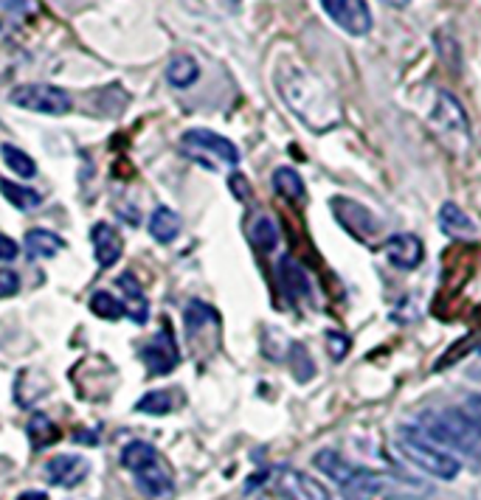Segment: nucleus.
Returning a JSON list of instances; mask_svg holds the SVG:
<instances>
[{"label":"nucleus","instance_id":"9d476101","mask_svg":"<svg viewBox=\"0 0 481 500\" xmlns=\"http://www.w3.org/2000/svg\"><path fill=\"white\" fill-rule=\"evenodd\" d=\"M386 259L397 270H417L425 259V245L417 234H394L386 242Z\"/></svg>","mask_w":481,"mask_h":500},{"label":"nucleus","instance_id":"423d86ee","mask_svg":"<svg viewBox=\"0 0 481 500\" xmlns=\"http://www.w3.org/2000/svg\"><path fill=\"white\" fill-rule=\"evenodd\" d=\"M183 155L198 161L206 169H220V166H236L239 163V149L234 141H228L220 133L211 130H189L180 138Z\"/></svg>","mask_w":481,"mask_h":500},{"label":"nucleus","instance_id":"6ab92c4d","mask_svg":"<svg viewBox=\"0 0 481 500\" xmlns=\"http://www.w3.org/2000/svg\"><path fill=\"white\" fill-rule=\"evenodd\" d=\"M271 183L276 189V194H282L284 199H291V203H299V199H304V181L301 174L293 169V166H279L273 169L271 174Z\"/></svg>","mask_w":481,"mask_h":500},{"label":"nucleus","instance_id":"20e7f679","mask_svg":"<svg viewBox=\"0 0 481 500\" xmlns=\"http://www.w3.org/2000/svg\"><path fill=\"white\" fill-rule=\"evenodd\" d=\"M122 464L135 475L138 486L153 495V497H161L172 489V475L170 469L163 467L158 449L147 441H130L125 449H122Z\"/></svg>","mask_w":481,"mask_h":500},{"label":"nucleus","instance_id":"f704fd0d","mask_svg":"<svg viewBox=\"0 0 481 500\" xmlns=\"http://www.w3.org/2000/svg\"><path fill=\"white\" fill-rule=\"evenodd\" d=\"M20 500H45V495H23Z\"/></svg>","mask_w":481,"mask_h":500},{"label":"nucleus","instance_id":"f8f14e48","mask_svg":"<svg viewBox=\"0 0 481 500\" xmlns=\"http://www.w3.org/2000/svg\"><path fill=\"white\" fill-rule=\"evenodd\" d=\"M45 472H48V481L57 486H77L85 481L90 464L79 456H54L45 464Z\"/></svg>","mask_w":481,"mask_h":500},{"label":"nucleus","instance_id":"2eb2a0df","mask_svg":"<svg viewBox=\"0 0 481 500\" xmlns=\"http://www.w3.org/2000/svg\"><path fill=\"white\" fill-rule=\"evenodd\" d=\"M200 79V65L191 54H175L166 65V82L178 90H186Z\"/></svg>","mask_w":481,"mask_h":500},{"label":"nucleus","instance_id":"cd10ccee","mask_svg":"<svg viewBox=\"0 0 481 500\" xmlns=\"http://www.w3.org/2000/svg\"><path fill=\"white\" fill-rule=\"evenodd\" d=\"M183 320H186V329L189 332H198V329L206 327V323L217 320V312H214L206 301H189V307L183 312Z\"/></svg>","mask_w":481,"mask_h":500},{"label":"nucleus","instance_id":"bb28decb","mask_svg":"<svg viewBox=\"0 0 481 500\" xmlns=\"http://www.w3.org/2000/svg\"><path fill=\"white\" fill-rule=\"evenodd\" d=\"M291 366H293V374L299 383L312 380V374H316V363H312L304 343H291Z\"/></svg>","mask_w":481,"mask_h":500},{"label":"nucleus","instance_id":"f257e3e1","mask_svg":"<svg viewBox=\"0 0 481 500\" xmlns=\"http://www.w3.org/2000/svg\"><path fill=\"white\" fill-rule=\"evenodd\" d=\"M276 88L284 96V105L291 107L310 130H332L341 121V105L335 93L304 65H287L276 73Z\"/></svg>","mask_w":481,"mask_h":500},{"label":"nucleus","instance_id":"1a4fd4ad","mask_svg":"<svg viewBox=\"0 0 481 500\" xmlns=\"http://www.w3.org/2000/svg\"><path fill=\"white\" fill-rule=\"evenodd\" d=\"M141 360L147 363V368L153 374H170L178 366L180 355H178V346H175V338H172L170 327H163L147 346H143Z\"/></svg>","mask_w":481,"mask_h":500},{"label":"nucleus","instance_id":"393cba45","mask_svg":"<svg viewBox=\"0 0 481 500\" xmlns=\"http://www.w3.org/2000/svg\"><path fill=\"white\" fill-rule=\"evenodd\" d=\"M118 287H122V290L127 292V298H130V310H133V304H135L133 320H138V323L147 320V312H150L147 298H143V290H141V284L135 282L133 273H125V276H118ZM130 310H127V312H130Z\"/></svg>","mask_w":481,"mask_h":500},{"label":"nucleus","instance_id":"7c9ffc66","mask_svg":"<svg viewBox=\"0 0 481 500\" xmlns=\"http://www.w3.org/2000/svg\"><path fill=\"white\" fill-rule=\"evenodd\" d=\"M327 340H329V352H332V357H335V360H341V357L349 352V340H347L344 335L329 332V335H327Z\"/></svg>","mask_w":481,"mask_h":500},{"label":"nucleus","instance_id":"f03ea898","mask_svg":"<svg viewBox=\"0 0 481 500\" xmlns=\"http://www.w3.org/2000/svg\"><path fill=\"white\" fill-rule=\"evenodd\" d=\"M417 428L442 447L459 449L465 456H481V416L478 413H459V411L425 413L420 416Z\"/></svg>","mask_w":481,"mask_h":500},{"label":"nucleus","instance_id":"c85d7f7f","mask_svg":"<svg viewBox=\"0 0 481 500\" xmlns=\"http://www.w3.org/2000/svg\"><path fill=\"white\" fill-rule=\"evenodd\" d=\"M20 292V273L0 270V298H14Z\"/></svg>","mask_w":481,"mask_h":500},{"label":"nucleus","instance_id":"9b49d317","mask_svg":"<svg viewBox=\"0 0 481 500\" xmlns=\"http://www.w3.org/2000/svg\"><path fill=\"white\" fill-rule=\"evenodd\" d=\"M90 245H93V256L102 267H113L118 259H122L125 250V239L118 234L110 222H96L90 228Z\"/></svg>","mask_w":481,"mask_h":500},{"label":"nucleus","instance_id":"72a5a7b5","mask_svg":"<svg viewBox=\"0 0 481 500\" xmlns=\"http://www.w3.org/2000/svg\"><path fill=\"white\" fill-rule=\"evenodd\" d=\"M389 6H394V9H405L408 4H412V0H386Z\"/></svg>","mask_w":481,"mask_h":500},{"label":"nucleus","instance_id":"6e6552de","mask_svg":"<svg viewBox=\"0 0 481 500\" xmlns=\"http://www.w3.org/2000/svg\"><path fill=\"white\" fill-rule=\"evenodd\" d=\"M321 9L338 29L352 37H366L375 26V17L366 0H321Z\"/></svg>","mask_w":481,"mask_h":500},{"label":"nucleus","instance_id":"4be33fe9","mask_svg":"<svg viewBox=\"0 0 481 500\" xmlns=\"http://www.w3.org/2000/svg\"><path fill=\"white\" fill-rule=\"evenodd\" d=\"M88 304H90V312H93L96 318H102V320H118V318L127 315V304L118 301V298L110 295L107 290L93 292Z\"/></svg>","mask_w":481,"mask_h":500},{"label":"nucleus","instance_id":"f3484780","mask_svg":"<svg viewBox=\"0 0 481 500\" xmlns=\"http://www.w3.org/2000/svg\"><path fill=\"white\" fill-rule=\"evenodd\" d=\"M439 228L442 234H448L450 239H459V236H470L476 231L473 219L467 217V211H462L456 203H445L439 208Z\"/></svg>","mask_w":481,"mask_h":500},{"label":"nucleus","instance_id":"a211bd4d","mask_svg":"<svg viewBox=\"0 0 481 500\" xmlns=\"http://www.w3.org/2000/svg\"><path fill=\"white\" fill-rule=\"evenodd\" d=\"M316 467L327 475L329 481L341 484V486H347L357 472V467H352L347 458H341L338 453H332V449H321V453H316Z\"/></svg>","mask_w":481,"mask_h":500},{"label":"nucleus","instance_id":"412c9836","mask_svg":"<svg viewBox=\"0 0 481 500\" xmlns=\"http://www.w3.org/2000/svg\"><path fill=\"white\" fill-rule=\"evenodd\" d=\"M0 158H4V163L17 174V178H23V181H32L34 174H37L34 158L26 155V153H23V149L14 146V144H0Z\"/></svg>","mask_w":481,"mask_h":500},{"label":"nucleus","instance_id":"a878e982","mask_svg":"<svg viewBox=\"0 0 481 500\" xmlns=\"http://www.w3.org/2000/svg\"><path fill=\"white\" fill-rule=\"evenodd\" d=\"M172 405H175V399H172L170 391H150V394H143L138 399L135 411L138 413H150V416H166L172 411Z\"/></svg>","mask_w":481,"mask_h":500},{"label":"nucleus","instance_id":"b1692460","mask_svg":"<svg viewBox=\"0 0 481 500\" xmlns=\"http://www.w3.org/2000/svg\"><path fill=\"white\" fill-rule=\"evenodd\" d=\"M251 239L259 250H264V254H271V250L279 245V228H276V222L271 217H264L259 214L251 225Z\"/></svg>","mask_w":481,"mask_h":500},{"label":"nucleus","instance_id":"4468645a","mask_svg":"<svg viewBox=\"0 0 481 500\" xmlns=\"http://www.w3.org/2000/svg\"><path fill=\"white\" fill-rule=\"evenodd\" d=\"M180 228H183V222H180L178 211H172L170 206H158L150 217V236L161 245L175 242Z\"/></svg>","mask_w":481,"mask_h":500},{"label":"nucleus","instance_id":"c9c22d12","mask_svg":"<svg viewBox=\"0 0 481 500\" xmlns=\"http://www.w3.org/2000/svg\"><path fill=\"white\" fill-rule=\"evenodd\" d=\"M0 29H4V23H0Z\"/></svg>","mask_w":481,"mask_h":500},{"label":"nucleus","instance_id":"473e14b6","mask_svg":"<svg viewBox=\"0 0 481 500\" xmlns=\"http://www.w3.org/2000/svg\"><path fill=\"white\" fill-rule=\"evenodd\" d=\"M467 408H470L473 413H478V416H481V394H476V396H470V399H467Z\"/></svg>","mask_w":481,"mask_h":500},{"label":"nucleus","instance_id":"39448f33","mask_svg":"<svg viewBox=\"0 0 481 500\" xmlns=\"http://www.w3.org/2000/svg\"><path fill=\"white\" fill-rule=\"evenodd\" d=\"M430 130L450 149H465L470 144V116L450 90L437 93V102L430 107Z\"/></svg>","mask_w":481,"mask_h":500},{"label":"nucleus","instance_id":"2f4dec72","mask_svg":"<svg viewBox=\"0 0 481 500\" xmlns=\"http://www.w3.org/2000/svg\"><path fill=\"white\" fill-rule=\"evenodd\" d=\"M231 191H234V197L236 199H251V186H248V181L243 178V174H231Z\"/></svg>","mask_w":481,"mask_h":500},{"label":"nucleus","instance_id":"5701e85b","mask_svg":"<svg viewBox=\"0 0 481 500\" xmlns=\"http://www.w3.org/2000/svg\"><path fill=\"white\" fill-rule=\"evenodd\" d=\"M287 486H291V492L299 497V500H332V495L319 484V481H312L310 475H301V472H291L287 475Z\"/></svg>","mask_w":481,"mask_h":500},{"label":"nucleus","instance_id":"ddd939ff","mask_svg":"<svg viewBox=\"0 0 481 500\" xmlns=\"http://www.w3.org/2000/svg\"><path fill=\"white\" fill-rule=\"evenodd\" d=\"M279 282H282L284 292L291 298H296V301H301V298H310V292H312L307 270L293 256H282V262H279Z\"/></svg>","mask_w":481,"mask_h":500},{"label":"nucleus","instance_id":"aec40b11","mask_svg":"<svg viewBox=\"0 0 481 500\" xmlns=\"http://www.w3.org/2000/svg\"><path fill=\"white\" fill-rule=\"evenodd\" d=\"M0 194H4L9 203L20 211H32L37 206H42V194L32 186H20V183H12L6 178H0Z\"/></svg>","mask_w":481,"mask_h":500},{"label":"nucleus","instance_id":"dca6fc26","mask_svg":"<svg viewBox=\"0 0 481 500\" xmlns=\"http://www.w3.org/2000/svg\"><path fill=\"white\" fill-rule=\"evenodd\" d=\"M23 245H26V250L34 259H51L60 250H65V239L48 228H32L26 239H23Z\"/></svg>","mask_w":481,"mask_h":500},{"label":"nucleus","instance_id":"c756f323","mask_svg":"<svg viewBox=\"0 0 481 500\" xmlns=\"http://www.w3.org/2000/svg\"><path fill=\"white\" fill-rule=\"evenodd\" d=\"M17 254H20V245L12 236L0 234V262H14Z\"/></svg>","mask_w":481,"mask_h":500},{"label":"nucleus","instance_id":"0eeeda50","mask_svg":"<svg viewBox=\"0 0 481 500\" xmlns=\"http://www.w3.org/2000/svg\"><path fill=\"white\" fill-rule=\"evenodd\" d=\"M9 102L20 110L40 113V116H65L74 110V98H70L62 88L45 85V82L17 85L9 93Z\"/></svg>","mask_w":481,"mask_h":500},{"label":"nucleus","instance_id":"7ed1b4c3","mask_svg":"<svg viewBox=\"0 0 481 500\" xmlns=\"http://www.w3.org/2000/svg\"><path fill=\"white\" fill-rule=\"evenodd\" d=\"M400 447H402V453L408 458H412L417 467H422L428 475H434V478L450 481L462 472L459 458H453L450 449H445L430 436H425L420 428H402L400 431Z\"/></svg>","mask_w":481,"mask_h":500}]
</instances>
